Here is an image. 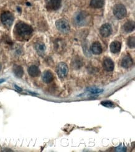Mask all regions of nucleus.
Here are the masks:
<instances>
[{"label": "nucleus", "instance_id": "f257e3e1", "mask_svg": "<svg viewBox=\"0 0 135 152\" xmlns=\"http://www.w3.org/2000/svg\"><path fill=\"white\" fill-rule=\"evenodd\" d=\"M14 30L16 35L22 40L29 39L33 32V29L31 26L22 22H18L16 24Z\"/></svg>", "mask_w": 135, "mask_h": 152}, {"label": "nucleus", "instance_id": "f03ea898", "mask_svg": "<svg viewBox=\"0 0 135 152\" xmlns=\"http://www.w3.org/2000/svg\"><path fill=\"white\" fill-rule=\"evenodd\" d=\"M55 26L57 29L62 33H68L70 31V26L69 22L65 19H60L55 22Z\"/></svg>", "mask_w": 135, "mask_h": 152}, {"label": "nucleus", "instance_id": "7ed1b4c3", "mask_svg": "<svg viewBox=\"0 0 135 152\" xmlns=\"http://www.w3.org/2000/svg\"><path fill=\"white\" fill-rule=\"evenodd\" d=\"M1 21L6 27H10L14 21V16L9 11H5L1 15Z\"/></svg>", "mask_w": 135, "mask_h": 152}, {"label": "nucleus", "instance_id": "20e7f679", "mask_svg": "<svg viewBox=\"0 0 135 152\" xmlns=\"http://www.w3.org/2000/svg\"><path fill=\"white\" fill-rule=\"evenodd\" d=\"M113 14L116 18L123 19L126 15V9L123 4H116L113 8Z\"/></svg>", "mask_w": 135, "mask_h": 152}, {"label": "nucleus", "instance_id": "39448f33", "mask_svg": "<svg viewBox=\"0 0 135 152\" xmlns=\"http://www.w3.org/2000/svg\"><path fill=\"white\" fill-rule=\"evenodd\" d=\"M87 14L86 13L81 11L77 13L74 17V22L77 26H84L87 23Z\"/></svg>", "mask_w": 135, "mask_h": 152}, {"label": "nucleus", "instance_id": "423d86ee", "mask_svg": "<svg viewBox=\"0 0 135 152\" xmlns=\"http://www.w3.org/2000/svg\"><path fill=\"white\" fill-rule=\"evenodd\" d=\"M56 71L57 75L60 78L63 79L67 76L69 72V69L67 64L64 63H60L57 65Z\"/></svg>", "mask_w": 135, "mask_h": 152}, {"label": "nucleus", "instance_id": "0eeeda50", "mask_svg": "<svg viewBox=\"0 0 135 152\" xmlns=\"http://www.w3.org/2000/svg\"><path fill=\"white\" fill-rule=\"evenodd\" d=\"M46 4L49 10H57L61 6V0H46Z\"/></svg>", "mask_w": 135, "mask_h": 152}, {"label": "nucleus", "instance_id": "6e6552de", "mask_svg": "<svg viewBox=\"0 0 135 152\" xmlns=\"http://www.w3.org/2000/svg\"><path fill=\"white\" fill-rule=\"evenodd\" d=\"M112 32V28L111 25L108 23L104 24L100 29V33L103 37H108Z\"/></svg>", "mask_w": 135, "mask_h": 152}, {"label": "nucleus", "instance_id": "1a4fd4ad", "mask_svg": "<svg viewBox=\"0 0 135 152\" xmlns=\"http://www.w3.org/2000/svg\"><path fill=\"white\" fill-rule=\"evenodd\" d=\"M103 66L106 71L111 72L113 71L114 69V63H113V60L110 58L105 59V60H103Z\"/></svg>", "mask_w": 135, "mask_h": 152}, {"label": "nucleus", "instance_id": "9d476101", "mask_svg": "<svg viewBox=\"0 0 135 152\" xmlns=\"http://www.w3.org/2000/svg\"><path fill=\"white\" fill-rule=\"evenodd\" d=\"M133 65V60L132 58L129 55H126L121 60V66L124 68H129L131 67Z\"/></svg>", "mask_w": 135, "mask_h": 152}, {"label": "nucleus", "instance_id": "9b49d317", "mask_svg": "<svg viewBox=\"0 0 135 152\" xmlns=\"http://www.w3.org/2000/svg\"><path fill=\"white\" fill-rule=\"evenodd\" d=\"M91 51L94 54H100L102 53V47L101 44L98 42H95L91 46Z\"/></svg>", "mask_w": 135, "mask_h": 152}, {"label": "nucleus", "instance_id": "f8f14e48", "mask_svg": "<svg viewBox=\"0 0 135 152\" xmlns=\"http://www.w3.org/2000/svg\"><path fill=\"white\" fill-rule=\"evenodd\" d=\"M54 76L53 74L50 71H46L42 74V80L46 84H49L53 81Z\"/></svg>", "mask_w": 135, "mask_h": 152}, {"label": "nucleus", "instance_id": "ddd939ff", "mask_svg": "<svg viewBox=\"0 0 135 152\" xmlns=\"http://www.w3.org/2000/svg\"><path fill=\"white\" fill-rule=\"evenodd\" d=\"M28 73L31 77H38L40 75L41 71L37 66H32L29 67Z\"/></svg>", "mask_w": 135, "mask_h": 152}, {"label": "nucleus", "instance_id": "4468645a", "mask_svg": "<svg viewBox=\"0 0 135 152\" xmlns=\"http://www.w3.org/2000/svg\"><path fill=\"white\" fill-rule=\"evenodd\" d=\"M121 43L118 41H114L111 42L110 44V50L111 53L116 54L119 53L121 50Z\"/></svg>", "mask_w": 135, "mask_h": 152}, {"label": "nucleus", "instance_id": "2eb2a0df", "mask_svg": "<svg viewBox=\"0 0 135 152\" xmlns=\"http://www.w3.org/2000/svg\"><path fill=\"white\" fill-rule=\"evenodd\" d=\"M134 22L133 21H129L126 22L123 26V29L126 32H131L134 29Z\"/></svg>", "mask_w": 135, "mask_h": 152}, {"label": "nucleus", "instance_id": "dca6fc26", "mask_svg": "<svg viewBox=\"0 0 135 152\" xmlns=\"http://www.w3.org/2000/svg\"><path fill=\"white\" fill-rule=\"evenodd\" d=\"M13 72H14V75L18 78L22 77L23 74H24V71L21 66H18V65H15L13 67Z\"/></svg>", "mask_w": 135, "mask_h": 152}, {"label": "nucleus", "instance_id": "f3484780", "mask_svg": "<svg viewBox=\"0 0 135 152\" xmlns=\"http://www.w3.org/2000/svg\"><path fill=\"white\" fill-rule=\"evenodd\" d=\"M104 5V0H91L90 6L93 8H101Z\"/></svg>", "mask_w": 135, "mask_h": 152}, {"label": "nucleus", "instance_id": "a211bd4d", "mask_svg": "<svg viewBox=\"0 0 135 152\" xmlns=\"http://www.w3.org/2000/svg\"><path fill=\"white\" fill-rule=\"evenodd\" d=\"M35 48L36 50H37V53L41 55L44 54V52L46 50V46L42 42H37V44H36Z\"/></svg>", "mask_w": 135, "mask_h": 152}, {"label": "nucleus", "instance_id": "6ab92c4d", "mask_svg": "<svg viewBox=\"0 0 135 152\" xmlns=\"http://www.w3.org/2000/svg\"><path fill=\"white\" fill-rule=\"evenodd\" d=\"M82 66H83V62L81 59L79 58L78 57H76L72 61V66H73V67L76 69L80 68Z\"/></svg>", "mask_w": 135, "mask_h": 152}, {"label": "nucleus", "instance_id": "aec40b11", "mask_svg": "<svg viewBox=\"0 0 135 152\" xmlns=\"http://www.w3.org/2000/svg\"><path fill=\"white\" fill-rule=\"evenodd\" d=\"M63 41H60L59 40H57L55 42V50L57 51H59V50H64V47H65V44H63Z\"/></svg>", "mask_w": 135, "mask_h": 152}, {"label": "nucleus", "instance_id": "412c9836", "mask_svg": "<svg viewBox=\"0 0 135 152\" xmlns=\"http://www.w3.org/2000/svg\"><path fill=\"white\" fill-rule=\"evenodd\" d=\"M87 91L90 92L91 94H99V93L103 92V90L98 89V88L95 87H90L87 89Z\"/></svg>", "mask_w": 135, "mask_h": 152}, {"label": "nucleus", "instance_id": "4be33fe9", "mask_svg": "<svg viewBox=\"0 0 135 152\" xmlns=\"http://www.w3.org/2000/svg\"><path fill=\"white\" fill-rule=\"evenodd\" d=\"M101 104L104 107H108V108H112L114 107V104L110 100H105L102 102Z\"/></svg>", "mask_w": 135, "mask_h": 152}, {"label": "nucleus", "instance_id": "5701e85b", "mask_svg": "<svg viewBox=\"0 0 135 152\" xmlns=\"http://www.w3.org/2000/svg\"><path fill=\"white\" fill-rule=\"evenodd\" d=\"M128 46L130 48H134L135 46L134 37H130L128 40Z\"/></svg>", "mask_w": 135, "mask_h": 152}, {"label": "nucleus", "instance_id": "b1692460", "mask_svg": "<svg viewBox=\"0 0 135 152\" xmlns=\"http://www.w3.org/2000/svg\"><path fill=\"white\" fill-rule=\"evenodd\" d=\"M14 87H15V88H16V89L18 90V91H22V89H21V88L19 87H18L17 86H16V85H15V86H14Z\"/></svg>", "mask_w": 135, "mask_h": 152}, {"label": "nucleus", "instance_id": "393cba45", "mask_svg": "<svg viewBox=\"0 0 135 152\" xmlns=\"http://www.w3.org/2000/svg\"><path fill=\"white\" fill-rule=\"evenodd\" d=\"M3 82H4V79H0V84H1V83Z\"/></svg>", "mask_w": 135, "mask_h": 152}, {"label": "nucleus", "instance_id": "a878e982", "mask_svg": "<svg viewBox=\"0 0 135 152\" xmlns=\"http://www.w3.org/2000/svg\"><path fill=\"white\" fill-rule=\"evenodd\" d=\"M18 11H19V12H21V9L19 8H18Z\"/></svg>", "mask_w": 135, "mask_h": 152}, {"label": "nucleus", "instance_id": "bb28decb", "mask_svg": "<svg viewBox=\"0 0 135 152\" xmlns=\"http://www.w3.org/2000/svg\"><path fill=\"white\" fill-rule=\"evenodd\" d=\"M1 64H0V71H1Z\"/></svg>", "mask_w": 135, "mask_h": 152}]
</instances>
